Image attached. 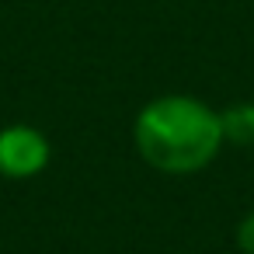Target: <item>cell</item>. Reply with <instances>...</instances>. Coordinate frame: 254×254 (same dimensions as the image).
Segmentation results:
<instances>
[{
	"instance_id": "2",
	"label": "cell",
	"mask_w": 254,
	"mask_h": 254,
	"mask_svg": "<svg viewBox=\"0 0 254 254\" xmlns=\"http://www.w3.org/2000/svg\"><path fill=\"white\" fill-rule=\"evenodd\" d=\"M53 160V146L42 129L28 122H14L0 129V178L28 181L39 178Z\"/></svg>"
},
{
	"instance_id": "1",
	"label": "cell",
	"mask_w": 254,
	"mask_h": 254,
	"mask_svg": "<svg viewBox=\"0 0 254 254\" xmlns=\"http://www.w3.org/2000/svg\"><path fill=\"white\" fill-rule=\"evenodd\" d=\"M132 146L160 174H198L223 150L219 112L191 94H160L136 112Z\"/></svg>"
},
{
	"instance_id": "3",
	"label": "cell",
	"mask_w": 254,
	"mask_h": 254,
	"mask_svg": "<svg viewBox=\"0 0 254 254\" xmlns=\"http://www.w3.org/2000/svg\"><path fill=\"white\" fill-rule=\"evenodd\" d=\"M223 143L230 146H254V101H237L219 112Z\"/></svg>"
},
{
	"instance_id": "4",
	"label": "cell",
	"mask_w": 254,
	"mask_h": 254,
	"mask_svg": "<svg viewBox=\"0 0 254 254\" xmlns=\"http://www.w3.org/2000/svg\"><path fill=\"white\" fill-rule=\"evenodd\" d=\"M233 237H237V251H240V254H254V209L240 216Z\"/></svg>"
}]
</instances>
